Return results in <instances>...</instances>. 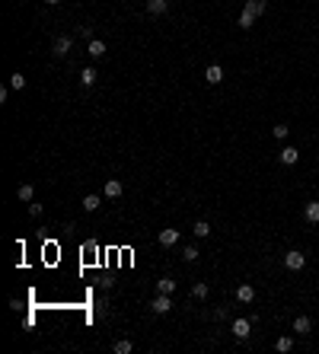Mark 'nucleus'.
<instances>
[{"mask_svg":"<svg viewBox=\"0 0 319 354\" xmlns=\"http://www.w3.org/2000/svg\"><path fill=\"white\" fill-rule=\"evenodd\" d=\"M284 265H287L290 271H300V268L306 265V255L297 252V249H290V252H284Z\"/></svg>","mask_w":319,"mask_h":354,"instance_id":"1","label":"nucleus"},{"mask_svg":"<svg viewBox=\"0 0 319 354\" xmlns=\"http://www.w3.org/2000/svg\"><path fill=\"white\" fill-rule=\"evenodd\" d=\"M150 309L153 313H169L172 309V293H157V297L150 300Z\"/></svg>","mask_w":319,"mask_h":354,"instance_id":"2","label":"nucleus"},{"mask_svg":"<svg viewBox=\"0 0 319 354\" xmlns=\"http://www.w3.org/2000/svg\"><path fill=\"white\" fill-rule=\"evenodd\" d=\"M71 45H74V39H71V36H58V39H55V45H51V55H55V58H64L67 51H71Z\"/></svg>","mask_w":319,"mask_h":354,"instance_id":"3","label":"nucleus"},{"mask_svg":"<svg viewBox=\"0 0 319 354\" xmlns=\"http://www.w3.org/2000/svg\"><path fill=\"white\" fill-rule=\"evenodd\" d=\"M249 332H252V319H233V335L239 341H246Z\"/></svg>","mask_w":319,"mask_h":354,"instance_id":"4","label":"nucleus"},{"mask_svg":"<svg viewBox=\"0 0 319 354\" xmlns=\"http://www.w3.org/2000/svg\"><path fill=\"white\" fill-rule=\"evenodd\" d=\"M204 80H208L211 86H217V83H223V67H220V64H211L208 71H204Z\"/></svg>","mask_w":319,"mask_h":354,"instance_id":"5","label":"nucleus"},{"mask_svg":"<svg viewBox=\"0 0 319 354\" xmlns=\"http://www.w3.org/2000/svg\"><path fill=\"white\" fill-rule=\"evenodd\" d=\"M236 300H239V303H252V300H255V287H252V284H239V287H236Z\"/></svg>","mask_w":319,"mask_h":354,"instance_id":"6","label":"nucleus"},{"mask_svg":"<svg viewBox=\"0 0 319 354\" xmlns=\"http://www.w3.org/2000/svg\"><path fill=\"white\" fill-rule=\"evenodd\" d=\"M106 42H99V39H90V45H86V55L90 58H106Z\"/></svg>","mask_w":319,"mask_h":354,"instance_id":"7","label":"nucleus"},{"mask_svg":"<svg viewBox=\"0 0 319 354\" xmlns=\"http://www.w3.org/2000/svg\"><path fill=\"white\" fill-rule=\"evenodd\" d=\"M157 239H160V246H176L179 243V230H172V227L169 230H160Z\"/></svg>","mask_w":319,"mask_h":354,"instance_id":"8","label":"nucleus"},{"mask_svg":"<svg viewBox=\"0 0 319 354\" xmlns=\"http://www.w3.org/2000/svg\"><path fill=\"white\" fill-rule=\"evenodd\" d=\"M294 332L309 335V332H313V319H309V316H297V319H294Z\"/></svg>","mask_w":319,"mask_h":354,"instance_id":"9","label":"nucleus"},{"mask_svg":"<svg viewBox=\"0 0 319 354\" xmlns=\"http://www.w3.org/2000/svg\"><path fill=\"white\" fill-rule=\"evenodd\" d=\"M297 160H300V150H297V147H284V150H281V163H284V166H294Z\"/></svg>","mask_w":319,"mask_h":354,"instance_id":"10","label":"nucleus"},{"mask_svg":"<svg viewBox=\"0 0 319 354\" xmlns=\"http://www.w3.org/2000/svg\"><path fill=\"white\" fill-rule=\"evenodd\" d=\"M166 10H169V0H147V13L150 16H160Z\"/></svg>","mask_w":319,"mask_h":354,"instance_id":"11","label":"nucleus"},{"mask_svg":"<svg viewBox=\"0 0 319 354\" xmlns=\"http://www.w3.org/2000/svg\"><path fill=\"white\" fill-rule=\"evenodd\" d=\"M16 195H20V201H26V204H32V198H36V188H32L29 182H23L20 188H16Z\"/></svg>","mask_w":319,"mask_h":354,"instance_id":"12","label":"nucleus"},{"mask_svg":"<svg viewBox=\"0 0 319 354\" xmlns=\"http://www.w3.org/2000/svg\"><path fill=\"white\" fill-rule=\"evenodd\" d=\"M303 217L309 220V223H319V201H309L306 208H303Z\"/></svg>","mask_w":319,"mask_h":354,"instance_id":"13","label":"nucleus"},{"mask_svg":"<svg viewBox=\"0 0 319 354\" xmlns=\"http://www.w3.org/2000/svg\"><path fill=\"white\" fill-rule=\"evenodd\" d=\"M208 293H211V287L204 281H195V287H192V297L195 300H208Z\"/></svg>","mask_w":319,"mask_h":354,"instance_id":"14","label":"nucleus"},{"mask_svg":"<svg viewBox=\"0 0 319 354\" xmlns=\"http://www.w3.org/2000/svg\"><path fill=\"white\" fill-rule=\"evenodd\" d=\"M252 23H255V13L243 7V13H239V29H252Z\"/></svg>","mask_w":319,"mask_h":354,"instance_id":"15","label":"nucleus"},{"mask_svg":"<svg viewBox=\"0 0 319 354\" xmlns=\"http://www.w3.org/2000/svg\"><path fill=\"white\" fill-rule=\"evenodd\" d=\"M290 348H294V338H290V335H281V338L274 341V351H281V354H287Z\"/></svg>","mask_w":319,"mask_h":354,"instance_id":"16","label":"nucleus"},{"mask_svg":"<svg viewBox=\"0 0 319 354\" xmlns=\"http://www.w3.org/2000/svg\"><path fill=\"white\" fill-rule=\"evenodd\" d=\"M122 195V182H118V179H109L106 182V198H118Z\"/></svg>","mask_w":319,"mask_h":354,"instance_id":"17","label":"nucleus"},{"mask_svg":"<svg viewBox=\"0 0 319 354\" xmlns=\"http://www.w3.org/2000/svg\"><path fill=\"white\" fill-rule=\"evenodd\" d=\"M192 233H195V236H198V239H204V236H211V223H208V220H198V223H195V230H192Z\"/></svg>","mask_w":319,"mask_h":354,"instance_id":"18","label":"nucleus"},{"mask_svg":"<svg viewBox=\"0 0 319 354\" xmlns=\"http://www.w3.org/2000/svg\"><path fill=\"white\" fill-rule=\"evenodd\" d=\"M172 290H176V281L172 278H160L157 281V293H172Z\"/></svg>","mask_w":319,"mask_h":354,"instance_id":"19","label":"nucleus"},{"mask_svg":"<svg viewBox=\"0 0 319 354\" xmlns=\"http://www.w3.org/2000/svg\"><path fill=\"white\" fill-rule=\"evenodd\" d=\"M80 83L93 86V83H96V71H93V67H83V71H80Z\"/></svg>","mask_w":319,"mask_h":354,"instance_id":"20","label":"nucleus"},{"mask_svg":"<svg viewBox=\"0 0 319 354\" xmlns=\"http://www.w3.org/2000/svg\"><path fill=\"white\" fill-rule=\"evenodd\" d=\"M265 4H268V0H246V10H252L255 16H262L265 13Z\"/></svg>","mask_w":319,"mask_h":354,"instance_id":"21","label":"nucleus"},{"mask_svg":"<svg viewBox=\"0 0 319 354\" xmlns=\"http://www.w3.org/2000/svg\"><path fill=\"white\" fill-rule=\"evenodd\" d=\"M99 204H102L99 195H86V198H83V211H96Z\"/></svg>","mask_w":319,"mask_h":354,"instance_id":"22","label":"nucleus"},{"mask_svg":"<svg viewBox=\"0 0 319 354\" xmlns=\"http://www.w3.org/2000/svg\"><path fill=\"white\" fill-rule=\"evenodd\" d=\"M131 351H134V344L128 341V338H118L115 341V354H131Z\"/></svg>","mask_w":319,"mask_h":354,"instance_id":"23","label":"nucleus"},{"mask_svg":"<svg viewBox=\"0 0 319 354\" xmlns=\"http://www.w3.org/2000/svg\"><path fill=\"white\" fill-rule=\"evenodd\" d=\"M23 86H26V77H23L20 71L10 74V90H23Z\"/></svg>","mask_w":319,"mask_h":354,"instance_id":"24","label":"nucleus"},{"mask_svg":"<svg viewBox=\"0 0 319 354\" xmlns=\"http://www.w3.org/2000/svg\"><path fill=\"white\" fill-rule=\"evenodd\" d=\"M198 255H201V252H198L195 246H185V249H182V258H185V262H198Z\"/></svg>","mask_w":319,"mask_h":354,"instance_id":"25","label":"nucleus"},{"mask_svg":"<svg viewBox=\"0 0 319 354\" xmlns=\"http://www.w3.org/2000/svg\"><path fill=\"white\" fill-rule=\"evenodd\" d=\"M287 131H290L287 125H274V137H278V141H284V137H287Z\"/></svg>","mask_w":319,"mask_h":354,"instance_id":"26","label":"nucleus"},{"mask_svg":"<svg viewBox=\"0 0 319 354\" xmlns=\"http://www.w3.org/2000/svg\"><path fill=\"white\" fill-rule=\"evenodd\" d=\"M29 214H32V217H42V204L32 201V204H29Z\"/></svg>","mask_w":319,"mask_h":354,"instance_id":"27","label":"nucleus"},{"mask_svg":"<svg viewBox=\"0 0 319 354\" xmlns=\"http://www.w3.org/2000/svg\"><path fill=\"white\" fill-rule=\"evenodd\" d=\"M45 4H51V7H55V4H61V0H45Z\"/></svg>","mask_w":319,"mask_h":354,"instance_id":"28","label":"nucleus"},{"mask_svg":"<svg viewBox=\"0 0 319 354\" xmlns=\"http://www.w3.org/2000/svg\"><path fill=\"white\" fill-rule=\"evenodd\" d=\"M316 236H319V230H316Z\"/></svg>","mask_w":319,"mask_h":354,"instance_id":"29","label":"nucleus"}]
</instances>
